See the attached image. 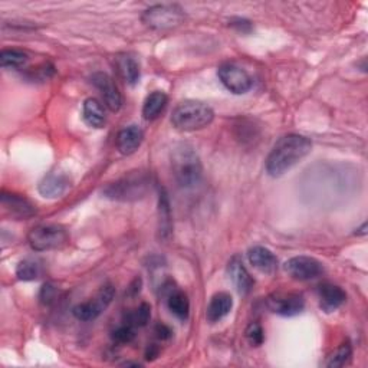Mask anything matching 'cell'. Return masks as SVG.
I'll return each mask as SVG.
<instances>
[{
    "mask_svg": "<svg viewBox=\"0 0 368 368\" xmlns=\"http://www.w3.org/2000/svg\"><path fill=\"white\" fill-rule=\"evenodd\" d=\"M231 26L236 28V29L240 31V32H249V31L252 29V24L249 22V20H246V19H240V17L231 20Z\"/></svg>",
    "mask_w": 368,
    "mask_h": 368,
    "instance_id": "cell-31",
    "label": "cell"
},
{
    "mask_svg": "<svg viewBox=\"0 0 368 368\" xmlns=\"http://www.w3.org/2000/svg\"><path fill=\"white\" fill-rule=\"evenodd\" d=\"M115 65L119 76L126 81L128 85H135L140 81V65L130 55H121L117 58Z\"/></svg>",
    "mask_w": 368,
    "mask_h": 368,
    "instance_id": "cell-21",
    "label": "cell"
},
{
    "mask_svg": "<svg viewBox=\"0 0 368 368\" xmlns=\"http://www.w3.org/2000/svg\"><path fill=\"white\" fill-rule=\"evenodd\" d=\"M248 259L253 268L259 269L263 274H274L278 269L276 256L269 249L263 246H255L249 249Z\"/></svg>",
    "mask_w": 368,
    "mask_h": 368,
    "instance_id": "cell-17",
    "label": "cell"
},
{
    "mask_svg": "<svg viewBox=\"0 0 368 368\" xmlns=\"http://www.w3.org/2000/svg\"><path fill=\"white\" fill-rule=\"evenodd\" d=\"M3 209L16 220H26L36 215V208L24 196L15 193H2Z\"/></svg>",
    "mask_w": 368,
    "mask_h": 368,
    "instance_id": "cell-12",
    "label": "cell"
},
{
    "mask_svg": "<svg viewBox=\"0 0 368 368\" xmlns=\"http://www.w3.org/2000/svg\"><path fill=\"white\" fill-rule=\"evenodd\" d=\"M157 354H158V349H156V345H151L150 349H149V351H147V358L149 360L150 358H156Z\"/></svg>",
    "mask_w": 368,
    "mask_h": 368,
    "instance_id": "cell-33",
    "label": "cell"
},
{
    "mask_svg": "<svg viewBox=\"0 0 368 368\" xmlns=\"http://www.w3.org/2000/svg\"><path fill=\"white\" fill-rule=\"evenodd\" d=\"M233 308V299L232 295L228 292H217L212 296L210 303L208 306V321L217 322L226 317Z\"/></svg>",
    "mask_w": 368,
    "mask_h": 368,
    "instance_id": "cell-18",
    "label": "cell"
},
{
    "mask_svg": "<svg viewBox=\"0 0 368 368\" xmlns=\"http://www.w3.org/2000/svg\"><path fill=\"white\" fill-rule=\"evenodd\" d=\"M144 140V133L138 126H128L122 128L117 135V149L121 154L130 156L135 153Z\"/></svg>",
    "mask_w": 368,
    "mask_h": 368,
    "instance_id": "cell-16",
    "label": "cell"
},
{
    "mask_svg": "<svg viewBox=\"0 0 368 368\" xmlns=\"http://www.w3.org/2000/svg\"><path fill=\"white\" fill-rule=\"evenodd\" d=\"M56 295H58V291H56L55 286H52L51 283H47V285H44L42 291H40V301L49 305L56 299Z\"/></svg>",
    "mask_w": 368,
    "mask_h": 368,
    "instance_id": "cell-30",
    "label": "cell"
},
{
    "mask_svg": "<svg viewBox=\"0 0 368 368\" xmlns=\"http://www.w3.org/2000/svg\"><path fill=\"white\" fill-rule=\"evenodd\" d=\"M158 340H169L172 337V330L165 324H158L154 330Z\"/></svg>",
    "mask_w": 368,
    "mask_h": 368,
    "instance_id": "cell-32",
    "label": "cell"
},
{
    "mask_svg": "<svg viewBox=\"0 0 368 368\" xmlns=\"http://www.w3.org/2000/svg\"><path fill=\"white\" fill-rule=\"evenodd\" d=\"M215 118L213 110L200 101L181 102L173 111L172 124L180 131H196L208 127Z\"/></svg>",
    "mask_w": 368,
    "mask_h": 368,
    "instance_id": "cell-3",
    "label": "cell"
},
{
    "mask_svg": "<svg viewBox=\"0 0 368 368\" xmlns=\"http://www.w3.org/2000/svg\"><path fill=\"white\" fill-rule=\"evenodd\" d=\"M40 272H42V269H40L39 262L33 259H25L19 262L16 267V276L20 281H35L40 276Z\"/></svg>",
    "mask_w": 368,
    "mask_h": 368,
    "instance_id": "cell-25",
    "label": "cell"
},
{
    "mask_svg": "<svg viewBox=\"0 0 368 368\" xmlns=\"http://www.w3.org/2000/svg\"><path fill=\"white\" fill-rule=\"evenodd\" d=\"M229 276L240 295H248L252 291L255 281L239 256L232 258L229 262Z\"/></svg>",
    "mask_w": 368,
    "mask_h": 368,
    "instance_id": "cell-15",
    "label": "cell"
},
{
    "mask_svg": "<svg viewBox=\"0 0 368 368\" xmlns=\"http://www.w3.org/2000/svg\"><path fill=\"white\" fill-rule=\"evenodd\" d=\"M351 356H353L351 344L349 341L342 342L337 349V351L328 358V361H326V367H331V368L344 367L349 364V361L351 360Z\"/></svg>",
    "mask_w": 368,
    "mask_h": 368,
    "instance_id": "cell-27",
    "label": "cell"
},
{
    "mask_svg": "<svg viewBox=\"0 0 368 368\" xmlns=\"http://www.w3.org/2000/svg\"><path fill=\"white\" fill-rule=\"evenodd\" d=\"M167 288V305H169V310L172 311L173 315H176L178 319L184 321L187 319L189 312H190V302L187 295L184 294L183 291L174 290L173 288V283L169 282V285H166Z\"/></svg>",
    "mask_w": 368,
    "mask_h": 368,
    "instance_id": "cell-19",
    "label": "cell"
},
{
    "mask_svg": "<svg viewBox=\"0 0 368 368\" xmlns=\"http://www.w3.org/2000/svg\"><path fill=\"white\" fill-rule=\"evenodd\" d=\"M28 62V55L19 49H3L0 52V64L3 68H20Z\"/></svg>",
    "mask_w": 368,
    "mask_h": 368,
    "instance_id": "cell-24",
    "label": "cell"
},
{
    "mask_svg": "<svg viewBox=\"0 0 368 368\" xmlns=\"http://www.w3.org/2000/svg\"><path fill=\"white\" fill-rule=\"evenodd\" d=\"M114 288L111 285H106L98 291V294L91 298L87 302L78 303L74 308V315L79 321H92L101 315V312L104 311L107 306L111 303L114 298Z\"/></svg>",
    "mask_w": 368,
    "mask_h": 368,
    "instance_id": "cell-7",
    "label": "cell"
},
{
    "mask_svg": "<svg viewBox=\"0 0 368 368\" xmlns=\"http://www.w3.org/2000/svg\"><path fill=\"white\" fill-rule=\"evenodd\" d=\"M285 271L296 281H311L324 274V265L311 256H295L285 263Z\"/></svg>",
    "mask_w": 368,
    "mask_h": 368,
    "instance_id": "cell-9",
    "label": "cell"
},
{
    "mask_svg": "<svg viewBox=\"0 0 368 368\" xmlns=\"http://www.w3.org/2000/svg\"><path fill=\"white\" fill-rule=\"evenodd\" d=\"M69 240V235L65 228L59 224H42L33 228L28 235L31 248L36 252H45L64 248Z\"/></svg>",
    "mask_w": 368,
    "mask_h": 368,
    "instance_id": "cell-5",
    "label": "cell"
},
{
    "mask_svg": "<svg viewBox=\"0 0 368 368\" xmlns=\"http://www.w3.org/2000/svg\"><path fill=\"white\" fill-rule=\"evenodd\" d=\"M158 235L160 239L166 240L172 235V212L167 193L161 190L158 200Z\"/></svg>",
    "mask_w": 368,
    "mask_h": 368,
    "instance_id": "cell-22",
    "label": "cell"
},
{
    "mask_svg": "<svg viewBox=\"0 0 368 368\" xmlns=\"http://www.w3.org/2000/svg\"><path fill=\"white\" fill-rule=\"evenodd\" d=\"M151 318V306L146 302H142L137 310L128 312L126 315L124 322L133 325V326H146Z\"/></svg>",
    "mask_w": 368,
    "mask_h": 368,
    "instance_id": "cell-26",
    "label": "cell"
},
{
    "mask_svg": "<svg viewBox=\"0 0 368 368\" xmlns=\"http://www.w3.org/2000/svg\"><path fill=\"white\" fill-rule=\"evenodd\" d=\"M122 365H127V367H130V365H135V367H140L141 364H140V362H131V361H127V362H124Z\"/></svg>",
    "mask_w": 368,
    "mask_h": 368,
    "instance_id": "cell-34",
    "label": "cell"
},
{
    "mask_svg": "<svg viewBox=\"0 0 368 368\" xmlns=\"http://www.w3.org/2000/svg\"><path fill=\"white\" fill-rule=\"evenodd\" d=\"M319 306L321 310L326 314L334 312L344 305L346 299V294L340 288L338 285L324 283L319 286Z\"/></svg>",
    "mask_w": 368,
    "mask_h": 368,
    "instance_id": "cell-14",
    "label": "cell"
},
{
    "mask_svg": "<svg viewBox=\"0 0 368 368\" xmlns=\"http://www.w3.org/2000/svg\"><path fill=\"white\" fill-rule=\"evenodd\" d=\"M173 174L184 189H192L200 183L203 169L201 162L193 147L189 144H178L172 153Z\"/></svg>",
    "mask_w": 368,
    "mask_h": 368,
    "instance_id": "cell-2",
    "label": "cell"
},
{
    "mask_svg": "<svg viewBox=\"0 0 368 368\" xmlns=\"http://www.w3.org/2000/svg\"><path fill=\"white\" fill-rule=\"evenodd\" d=\"M246 340L249 341L251 345H260L265 341V333L262 330V326L258 322H252L246 328Z\"/></svg>",
    "mask_w": 368,
    "mask_h": 368,
    "instance_id": "cell-29",
    "label": "cell"
},
{
    "mask_svg": "<svg viewBox=\"0 0 368 368\" xmlns=\"http://www.w3.org/2000/svg\"><path fill=\"white\" fill-rule=\"evenodd\" d=\"M269 310L282 317H295L305 308V299L296 292H276L268 298Z\"/></svg>",
    "mask_w": 368,
    "mask_h": 368,
    "instance_id": "cell-10",
    "label": "cell"
},
{
    "mask_svg": "<svg viewBox=\"0 0 368 368\" xmlns=\"http://www.w3.org/2000/svg\"><path fill=\"white\" fill-rule=\"evenodd\" d=\"M151 178L144 172H131L104 189V196L117 201H135L146 197Z\"/></svg>",
    "mask_w": 368,
    "mask_h": 368,
    "instance_id": "cell-4",
    "label": "cell"
},
{
    "mask_svg": "<svg viewBox=\"0 0 368 368\" xmlns=\"http://www.w3.org/2000/svg\"><path fill=\"white\" fill-rule=\"evenodd\" d=\"M184 17V10L178 5H156L144 12L142 22L151 29L165 31L181 25Z\"/></svg>",
    "mask_w": 368,
    "mask_h": 368,
    "instance_id": "cell-6",
    "label": "cell"
},
{
    "mask_svg": "<svg viewBox=\"0 0 368 368\" xmlns=\"http://www.w3.org/2000/svg\"><path fill=\"white\" fill-rule=\"evenodd\" d=\"M312 150V142L298 134L283 135L276 141L267 158V172L272 177H279L291 170L295 165L308 156Z\"/></svg>",
    "mask_w": 368,
    "mask_h": 368,
    "instance_id": "cell-1",
    "label": "cell"
},
{
    "mask_svg": "<svg viewBox=\"0 0 368 368\" xmlns=\"http://www.w3.org/2000/svg\"><path fill=\"white\" fill-rule=\"evenodd\" d=\"M91 79L92 84L99 90L102 98H104L106 106L112 112H117L122 106V98L114 83V79L106 72H97L92 75Z\"/></svg>",
    "mask_w": 368,
    "mask_h": 368,
    "instance_id": "cell-11",
    "label": "cell"
},
{
    "mask_svg": "<svg viewBox=\"0 0 368 368\" xmlns=\"http://www.w3.org/2000/svg\"><path fill=\"white\" fill-rule=\"evenodd\" d=\"M71 186V178L67 173L52 172L39 183V193L47 199H56L64 196Z\"/></svg>",
    "mask_w": 368,
    "mask_h": 368,
    "instance_id": "cell-13",
    "label": "cell"
},
{
    "mask_svg": "<svg viewBox=\"0 0 368 368\" xmlns=\"http://www.w3.org/2000/svg\"><path fill=\"white\" fill-rule=\"evenodd\" d=\"M111 337L118 344H128L135 338V326L124 322L112 331Z\"/></svg>",
    "mask_w": 368,
    "mask_h": 368,
    "instance_id": "cell-28",
    "label": "cell"
},
{
    "mask_svg": "<svg viewBox=\"0 0 368 368\" xmlns=\"http://www.w3.org/2000/svg\"><path fill=\"white\" fill-rule=\"evenodd\" d=\"M83 114H84L85 122L90 127L102 128L106 126V121H107L106 111L98 99H95V98L85 99Z\"/></svg>",
    "mask_w": 368,
    "mask_h": 368,
    "instance_id": "cell-20",
    "label": "cell"
},
{
    "mask_svg": "<svg viewBox=\"0 0 368 368\" xmlns=\"http://www.w3.org/2000/svg\"><path fill=\"white\" fill-rule=\"evenodd\" d=\"M217 76L221 81L224 88L236 95L246 94L248 91H251L253 85L251 75L240 67L233 64L220 65L217 69Z\"/></svg>",
    "mask_w": 368,
    "mask_h": 368,
    "instance_id": "cell-8",
    "label": "cell"
},
{
    "mask_svg": "<svg viewBox=\"0 0 368 368\" xmlns=\"http://www.w3.org/2000/svg\"><path fill=\"white\" fill-rule=\"evenodd\" d=\"M167 95L161 91H154L151 92L146 101H144V106H142V117L149 121H153L156 118L160 117V114L165 111L166 106H167Z\"/></svg>",
    "mask_w": 368,
    "mask_h": 368,
    "instance_id": "cell-23",
    "label": "cell"
}]
</instances>
